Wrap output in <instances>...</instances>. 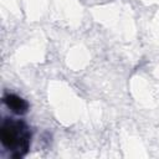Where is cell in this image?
I'll return each mask as SVG.
<instances>
[{"mask_svg": "<svg viewBox=\"0 0 159 159\" xmlns=\"http://www.w3.org/2000/svg\"><path fill=\"white\" fill-rule=\"evenodd\" d=\"M0 140L4 148L11 150L15 159L26 155L31 143V132L24 120L5 118L0 125Z\"/></svg>", "mask_w": 159, "mask_h": 159, "instance_id": "cell-1", "label": "cell"}, {"mask_svg": "<svg viewBox=\"0 0 159 159\" xmlns=\"http://www.w3.org/2000/svg\"><path fill=\"white\" fill-rule=\"evenodd\" d=\"M2 102L12 113H15L17 116L26 114L30 108L27 101L15 93H5L2 96Z\"/></svg>", "mask_w": 159, "mask_h": 159, "instance_id": "cell-2", "label": "cell"}]
</instances>
